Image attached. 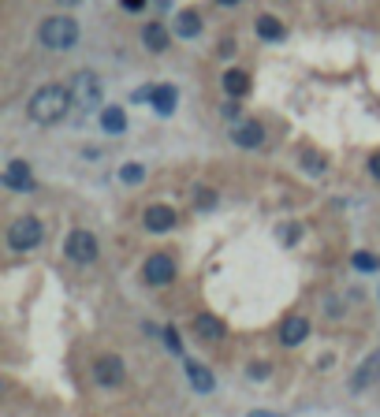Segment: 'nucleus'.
<instances>
[{
    "label": "nucleus",
    "mask_w": 380,
    "mask_h": 417,
    "mask_svg": "<svg viewBox=\"0 0 380 417\" xmlns=\"http://www.w3.org/2000/svg\"><path fill=\"white\" fill-rule=\"evenodd\" d=\"M71 105H75L71 86H56V82H53V86H41L34 97H30L26 112H30V120H34V123L48 127V123H60Z\"/></svg>",
    "instance_id": "nucleus-1"
},
{
    "label": "nucleus",
    "mask_w": 380,
    "mask_h": 417,
    "mask_svg": "<svg viewBox=\"0 0 380 417\" xmlns=\"http://www.w3.org/2000/svg\"><path fill=\"white\" fill-rule=\"evenodd\" d=\"M38 38L45 48H56V53H63V48H75L78 41V23L71 19V15H53V19H45L38 26Z\"/></svg>",
    "instance_id": "nucleus-2"
},
{
    "label": "nucleus",
    "mask_w": 380,
    "mask_h": 417,
    "mask_svg": "<svg viewBox=\"0 0 380 417\" xmlns=\"http://www.w3.org/2000/svg\"><path fill=\"white\" fill-rule=\"evenodd\" d=\"M41 239H45V227H41L38 216H19V220H11V227H8V246L19 249V254L41 246Z\"/></svg>",
    "instance_id": "nucleus-3"
},
{
    "label": "nucleus",
    "mask_w": 380,
    "mask_h": 417,
    "mask_svg": "<svg viewBox=\"0 0 380 417\" xmlns=\"http://www.w3.org/2000/svg\"><path fill=\"white\" fill-rule=\"evenodd\" d=\"M71 97H75V105H78L82 112L97 108V105H101V78L90 75V71L75 75V78H71Z\"/></svg>",
    "instance_id": "nucleus-4"
},
{
    "label": "nucleus",
    "mask_w": 380,
    "mask_h": 417,
    "mask_svg": "<svg viewBox=\"0 0 380 417\" xmlns=\"http://www.w3.org/2000/svg\"><path fill=\"white\" fill-rule=\"evenodd\" d=\"M63 254H68L75 264H90L93 257H97V239L90 235V231H71L68 235V242H63Z\"/></svg>",
    "instance_id": "nucleus-5"
},
{
    "label": "nucleus",
    "mask_w": 380,
    "mask_h": 417,
    "mask_svg": "<svg viewBox=\"0 0 380 417\" xmlns=\"http://www.w3.org/2000/svg\"><path fill=\"white\" fill-rule=\"evenodd\" d=\"M142 276H145V283H153V287H164V283H172V276H175V261L168 254H150Z\"/></svg>",
    "instance_id": "nucleus-6"
},
{
    "label": "nucleus",
    "mask_w": 380,
    "mask_h": 417,
    "mask_svg": "<svg viewBox=\"0 0 380 417\" xmlns=\"http://www.w3.org/2000/svg\"><path fill=\"white\" fill-rule=\"evenodd\" d=\"M4 187L8 190H30L34 187V172L26 160H8L4 164Z\"/></svg>",
    "instance_id": "nucleus-7"
},
{
    "label": "nucleus",
    "mask_w": 380,
    "mask_h": 417,
    "mask_svg": "<svg viewBox=\"0 0 380 417\" xmlns=\"http://www.w3.org/2000/svg\"><path fill=\"white\" fill-rule=\"evenodd\" d=\"M306 339H309V321H306V316H299V313H291L287 321L279 324V343H284V346H299Z\"/></svg>",
    "instance_id": "nucleus-8"
},
{
    "label": "nucleus",
    "mask_w": 380,
    "mask_h": 417,
    "mask_svg": "<svg viewBox=\"0 0 380 417\" xmlns=\"http://www.w3.org/2000/svg\"><path fill=\"white\" fill-rule=\"evenodd\" d=\"M123 361L120 358H101V361H97L93 365V380L97 383H101V388H120V383H123Z\"/></svg>",
    "instance_id": "nucleus-9"
},
{
    "label": "nucleus",
    "mask_w": 380,
    "mask_h": 417,
    "mask_svg": "<svg viewBox=\"0 0 380 417\" xmlns=\"http://www.w3.org/2000/svg\"><path fill=\"white\" fill-rule=\"evenodd\" d=\"M376 380H380V350H373V354L358 365V373L351 376V388L354 391H366V388H373Z\"/></svg>",
    "instance_id": "nucleus-10"
},
{
    "label": "nucleus",
    "mask_w": 380,
    "mask_h": 417,
    "mask_svg": "<svg viewBox=\"0 0 380 417\" xmlns=\"http://www.w3.org/2000/svg\"><path fill=\"white\" fill-rule=\"evenodd\" d=\"M231 142L242 145V149H257L261 142H265V127L254 123V120H242L235 130H231Z\"/></svg>",
    "instance_id": "nucleus-11"
},
{
    "label": "nucleus",
    "mask_w": 380,
    "mask_h": 417,
    "mask_svg": "<svg viewBox=\"0 0 380 417\" xmlns=\"http://www.w3.org/2000/svg\"><path fill=\"white\" fill-rule=\"evenodd\" d=\"M145 227L157 231V235H164V231L175 227V212L168 205H150V209H145Z\"/></svg>",
    "instance_id": "nucleus-12"
},
{
    "label": "nucleus",
    "mask_w": 380,
    "mask_h": 417,
    "mask_svg": "<svg viewBox=\"0 0 380 417\" xmlns=\"http://www.w3.org/2000/svg\"><path fill=\"white\" fill-rule=\"evenodd\" d=\"M194 331H197V339L217 343V339H224V321H220V316L202 313V316H194Z\"/></svg>",
    "instance_id": "nucleus-13"
},
{
    "label": "nucleus",
    "mask_w": 380,
    "mask_h": 417,
    "mask_svg": "<svg viewBox=\"0 0 380 417\" xmlns=\"http://www.w3.org/2000/svg\"><path fill=\"white\" fill-rule=\"evenodd\" d=\"M187 376L194 383V391H202V395H209L212 388H217V380H212V373L205 369L202 361H187Z\"/></svg>",
    "instance_id": "nucleus-14"
},
{
    "label": "nucleus",
    "mask_w": 380,
    "mask_h": 417,
    "mask_svg": "<svg viewBox=\"0 0 380 417\" xmlns=\"http://www.w3.org/2000/svg\"><path fill=\"white\" fill-rule=\"evenodd\" d=\"M175 34L179 38H197L202 34V15L197 11H179L175 15Z\"/></svg>",
    "instance_id": "nucleus-15"
},
{
    "label": "nucleus",
    "mask_w": 380,
    "mask_h": 417,
    "mask_svg": "<svg viewBox=\"0 0 380 417\" xmlns=\"http://www.w3.org/2000/svg\"><path fill=\"white\" fill-rule=\"evenodd\" d=\"M224 90H227V97H242L246 90H250V75H246L242 68L224 71Z\"/></svg>",
    "instance_id": "nucleus-16"
},
{
    "label": "nucleus",
    "mask_w": 380,
    "mask_h": 417,
    "mask_svg": "<svg viewBox=\"0 0 380 417\" xmlns=\"http://www.w3.org/2000/svg\"><path fill=\"white\" fill-rule=\"evenodd\" d=\"M150 101H153V108H157L160 115H172V112H175V86H153Z\"/></svg>",
    "instance_id": "nucleus-17"
},
{
    "label": "nucleus",
    "mask_w": 380,
    "mask_h": 417,
    "mask_svg": "<svg viewBox=\"0 0 380 417\" xmlns=\"http://www.w3.org/2000/svg\"><path fill=\"white\" fill-rule=\"evenodd\" d=\"M142 41H145V48H153V53H164V48H168V30L160 23H150L142 30Z\"/></svg>",
    "instance_id": "nucleus-18"
},
{
    "label": "nucleus",
    "mask_w": 380,
    "mask_h": 417,
    "mask_svg": "<svg viewBox=\"0 0 380 417\" xmlns=\"http://www.w3.org/2000/svg\"><path fill=\"white\" fill-rule=\"evenodd\" d=\"M101 127L108 130V135H123V130H127V115H123V108L108 105V108L101 112Z\"/></svg>",
    "instance_id": "nucleus-19"
},
{
    "label": "nucleus",
    "mask_w": 380,
    "mask_h": 417,
    "mask_svg": "<svg viewBox=\"0 0 380 417\" xmlns=\"http://www.w3.org/2000/svg\"><path fill=\"white\" fill-rule=\"evenodd\" d=\"M257 34L265 41H279V38H284V23L272 19V15H261V19H257Z\"/></svg>",
    "instance_id": "nucleus-20"
},
{
    "label": "nucleus",
    "mask_w": 380,
    "mask_h": 417,
    "mask_svg": "<svg viewBox=\"0 0 380 417\" xmlns=\"http://www.w3.org/2000/svg\"><path fill=\"white\" fill-rule=\"evenodd\" d=\"M354 269H358V272H376V269H380V257L361 249V254H354Z\"/></svg>",
    "instance_id": "nucleus-21"
},
{
    "label": "nucleus",
    "mask_w": 380,
    "mask_h": 417,
    "mask_svg": "<svg viewBox=\"0 0 380 417\" xmlns=\"http://www.w3.org/2000/svg\"><path fill=\"white\" fill-rule=\"evenodd\" d=\"M120 179H123V182H142V179H145V168H142V164H123V168H120Z\"/></svg>",
    "instance_id": "nucleus-22"
},
{
    "label": "nucleus",
    "mask_w": 380,
    "mask_h": 417,
    "mask_svg": "<svg viewBox=\"0 0 380 417\" xmlns=\"http://www.w3.org/2000/svg\"><path fill=\"white\" fill-rule=\"evenodd\" d=\"M250 376H254V380H265V376H269V361H254V365H250Z\"/></svg>",
    "instance_id": "nucleus-23"
},
{
    "label": "nucleus",
    "mask_w": 380,
    "mask_h": 417,
    "mask_svg": "<svg viewBox=\"0 0 380 417\" xmlns=\"http://www.w3.org/2000/svg\"><path fill=\"white\" fill-rule=\"evenodd\" d=\"M306 168H309V172H321V168H324V164L317 160V153H306Z\"/></svg>",
    "instance_id": "nucleus-24"
},
{
    "label": "nucleus",
    "mask_w": 380,
    "mask_h": 417,
    "mask_svg": "<svg viewBox=\"0 0 380 417\" xmlns=\"http://www.w3.org/2000/svg\"><path fill=\"white\" fill-rule=\"evenodd\" d=\"M164 336H168V346H172V350H183V343H179V336H175V328H168Z\"/></svg>",
    "instance_id": "nucleus-25"
},
{
    "label": "nucleus",
    "mask_w": 380,
    "mask_h": 417,
    "mask_svg": "<svg viewBox=\"0 0 380 417\" xmlns=\"http://www.w3.org/2000/svg\"><path fill=\"white\" fill-rule=\"evenodd\" d=\"M120 4H123L127 11H142V8H145V0H120Z\"/></svg>",
    "instance_id": "nucleus-26"
},
{
    "label": "nucleus",
    "mask_w": 380,
    "mask_h": 417,
    "mask_svg": "<svg viewBox=\"0 0 380 417\" xmlns=\"http://www.w3.org/2000/svg\"><path fill=\"white\" fill-rule=\"evenodd\" d=\"M246 417H284V413H272V410H254V413H246Z\"/></svg>",
    "instance_id": "nucleus-27"
},
{
    "label": "nucleus",
    "mask_w": 380,
    "mask_h": 417,
    "mask_svg": "<svg viewBox=\"0 0 380 417\" xmlns=\"http://www.w3.org/2000/svg\"><path fill=\"white\" fill-rule=\"evenodd\" d=\"M369 172H373V175H376V179H380V153H376V157H373V160H369Z\"/></svg>",
    "instance_id": "nucleus-28"
},
{
    "label": "nucleus",
    "mask_w": 380,
    "mask_h": 417,
    "mask_svg": "<svg viewBox=\"0 0 380 417\" xmlns=\"http://www.w3.org/2000/svg\"><path fill=\"white\" fill-rule=\"evenodd\" d=\"M60 4H63V8H75V4H78V0H60Z\"/></svg>",
    "instance_id": "nucleus-29"
},
{
    "label": "nucleus",
    "mask_w": 380,
    "mask_h": 417,
    "mask_svg": "<svg viewBox=\"0 0 380 417\" xmlns=\"http://www.w3.org/2000/svg\"><path fill=\"white\" fill-rule=\"evenodd\" d=\"M220 4H227V8H231V4H239V0H220Z\"/></svg>",
    "instance_id": "nucleus-30"
}]
</instances>
